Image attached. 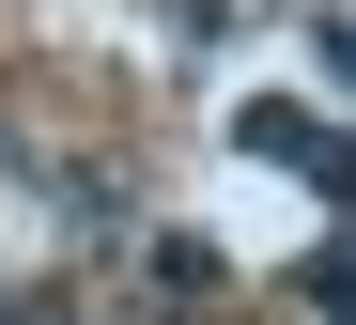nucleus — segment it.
Segmentation results:
<instances>
[{
  "label": "nucleus",
  "instance_id": "1",
  "mask_svg": "<svg viewBox=\"0 0 356 325\" xmlns=\"http://www.w3.org/2000/svg\"><path fill=\"white\" fill-rule=\"evenodd\" d=\"M232 155H264V171H294V186H341V140L310 109H232Z\"/></svg>",
  "mask_w": 356,
  "mask_h": 325
},
{
  "label": "nucleus",
  "instance_id": "2",
  "mask_svg": "<svg viewBox=\"0 0 356 325\" xmlns=\"http://www.w3.org/2000/svg\"><path fill=\"white\" fill-rule=\"evenodd\" d=\"M0 325H78V294H47V279H0Z\"/></svg>",
  "mask_w": 356,
  "mask_h": 325
}]
</instances>
